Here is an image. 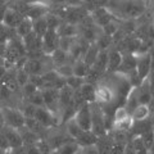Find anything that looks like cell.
<instances>
[{
    "label": "cell",
    "mask_w": 154,
    "mask_h": 154,
    "mask_svg": "<svg viewBox=\"0 0 154 154\" xmlns=\"http://www.w3.org/2000/svg\"><path fill=\"white\" fill-rule=\"evenodd\" d=\"M112 16L128 21L130 18L141 16L145 11V3L143 0H108L107 7Z\"/></svg>",
    "instance_id": "6da1fadb"
},
{
    "label": "cell",
    "mask_w": 154,
    "mask_h": 154,
    "mask_svg": "<svg viewBox=\"0 0 154 154\" xmlns=\"http://www.w3.org/2000/svg\"><path fill=\"white\" fill-rule=\"evenodd\" d=\"M0 112H2L3 121H4V125H5V126H9V127L16 128V130L25 127L26 117L21 110L12 109V108H2Z\"/></svg>",
    "instance_id": "7a4b0ae2"
},
{
    "label": "cell",
    "mask_w": 154,
    "mask_h": 154,
    "mask_svg": "<svg viewBox=\"0 0 154 154\" xmlns=\"http://www.w3.org/2000/svg\"><path fill=\"white\" fill-rule=\"evenodd\" d=\"M73 119H75V122L77 123V126H79L81 130H84V131H91V110H90V105L85 104L80 109H77Z\"/></svg>",
    "instance_id": "3957f363"
},
{
    "label": "cell",
    "mask_w": 154,
    "mask_h": 154,
    "mask_svg": "<svg viewBox=\"0 0 154 154\" xmlns=\"http://www.w3.org/2000/svg\"><path fill=\"white\" fill-rule=\"evenodd\" d=\"M42 40V53L48 55H51L57 49L59 44V36L55 30H48L45 35L41 37Z\"/></svg>",
    "instance_id": "277c9868"
},
{
    "label": "cell",
    "mask_w": 154,
    "mask_h": 154,
    "mask_svg": "<svg viewBox=\"0 0 154 154\" xmlns=\"http://www.w3.org/2000/svg\"><path fill=\"white\" fill-rule=\"evenodd\" d=\"M135 55V54H134ZM136 57V71L137 75L140 77V80L143 81L144 79L150 75L152 69V55L149 53H144V54L135 55Z\"/></svg>",
    "instance_id": "5b68a950"
},
{
    "label": "cell",
    "mask_w": 154,
    "mask_h": 154,
    "mask_svg": "<svg viewBox=\"0 0 154 154\" xmlns=\"http://www.w3.org/2000/svg\"><path fill=\"white\" fill-rule=\"evenodd\" d=\"M114 91L109 85L100 84L95 86V102L102 104H110L114 100Z\"/></svg>",
    "instance_id": "8992f818"
},
{
    "label": "cell",
    "mask_w": 154,
    "mask_h": 154,
    "mask_svg": "<svg viewBox=\"0 0 154 154\" xmlns=\"http://www.w3.org/2000/svg\"><path fill=\"white\" fill-rule=\"evenodd\" d=\"M91 18H93V21L96 26H100V27H104L107 26L109 22H112L113 19V16L112 13H110L109 11L105 7H98L91 11Z\"/></svg>",
    "instance_id": "52a82bcc"
},
{
    "label": "cell",
    "mask_w": 154,
    "mask_h": 154,
    "mask_svg": "<svg viewBox=\"0 0 154 154\" xmlns=\"http://www.w3.org/2000/svg\"><path fill=\"white\" fill-rule=\"evenodd\" d=\"M23 18L25 17H23L19 12H17L16 9L8 8L7 11H4V14H3V25H5L9 28L16 30L17 26L22 22Z\"/></svg>",
    "instance_id": "ba28073f"
},
{
    "label": "cell",
    "mask_w": 154,
    "mask_h": 154,
    "mask_svg": "<svg viewBox=\"0 0 154 154\" xmlns=\"http://www.w3.org/2000/svg\"><path fill=\"white\" fill-rule=\"evenodd\" d=\"M33 118H35L36 121L40 122L44 127H50V126L54 125V116H53V113L48 108L36 107Z\"/></svg>",
    "instance_id": "9c48e42d"
},
{
    "label": "cell",
    "mask_w": 154,
    "mask_h": 154,
    "mask_svg": "<svg viewBox=\"0 0 154 154\" xmlns=\"http://www.w3.org/2000/svg\"><path fill=\"white\" fill-rule=\"evenodd\" d=\"M0 130H2V131L4 132V135L7 136L11 149H14V148H18V146L23 145L22 137H21V135H19V132H18V130L12 128L9 126H5V125H4L3 127H0Z\"/></svg>",
    "instance_id": "30bf717a"
},
{
    "label": "cell",
    "mask_w": 154,
    "mask_h": 154,
    "mask_svg": "<svg viewBox=\"0 0 154 154\" xmlns=\"http://www.w3.org/2000/svg\"><path fill=\"white\" fill-rule=\"evenodd\" d=\"M135 68H136V57L132 53H125V54H122V60H121V64H119L118 72L127 75L128 72H131Z\"/></svg>",
    "instance_id": "8fae6325"
},
{
    "label": "cell",
    "mask_w": 154,
    "mask_h": 154,
    "mask_svg": "<svg viewBox=\"0 0 154 154\" xmlns=\"http://www.w3.org/2000/svg\"><path fill=\"white\" fill-rule=\"evenodd\" d=\"M55 31L59 37L73 38L79 35V27H77V25H72V23H67V22L63 23V25H59V27Z\"/></svg>",
    "instance_id": "7c38bea8"
},
{
    "label": "cell",
    "mask_w": 154,
    "mask_h": 154,
    "mask_svg": "<svg viewBox=\"0 0 154 154\" xmlns=\"http://www.w3.org/2000/svg\"><path fill=\"white\" fill-rule=\"evenodd\" d=\"M121 60H122V53L121 51H118V50L108 51V67H107V69L110 72H118Z\"/></svg>",
    "instance_id": "4fadbf2b"
},
{
    "label": "cell",
    "mask_w": 154,
    "mask_h": 154,
    "mask_svg": "<svg viewBox=\"0 0 154 154\" xmlns=\"http://www.w3.org/2000/svg\"><path fill=\"white\" fill-rule=\"evenodd\" d=\"M149 114H150L149 105L148 104H139L130 116H131V118L134 119V122H139V121H145V119H148Z\"/></svg>",
    "instance_id": "5bb4252c"
},
{
    "label": "cell",
    "mask_w": 154,
    "mask_h": 154,
    "mask_svg": "<svg viewBox=\"0 0 154 154\" xmlns=\"http://www.w3.org/2000/svg\"><path fill=\"white\" fill-rule=\"evenodd\" d=\"M18 132H19V135H21L22 141H23V145H25V146L35 145L36 141L38 140L37 134H36V132H33V131H31V130H28L26 126H25V127H22V128H19V130H18Z\"/></svg>",
    "instance_id": "9a60e30c"
},
{
    "label": "cell",
    "mask_w": 154,
    "mask_h": 154,
    "mask_svg": "<svg viewBox=\"0 0 154 154\" xmlns=\"http://www.w3.org/2000/svg\"><path fill=\"white\" fill-rule=\"evenodd\" d=\"M107 67H108V50H99L91 68L96 69L98 72H103L107 69Z\"/></svg>",
    "instance_id": "2e32d148"
},
{
    "label": "cell",
    "mask_w": 154,
    "mask_h": 154,
    "mask_svg": "<svg viewBox=\"0 0 154 154\" xmlns=\"http://www.w3.org/2000/svg\"><path fill=\"white\" fill-rule=\"evenodd\" d=\"M79 91H80L81 96L84 98L85 103L89 104V103L95 102V86H94V85L85 82V84L79 89Z\"/></svg>",
    "instance_id": "e0dca14e"
},
{
    "label": "cell",
    "mask_w": 154,
    "mask_h": 154,
    "mask_svg": "<svg viewBox=\"0 0 154 154\" xmlns=\"http://www.w3.org/2000/svg\"><path fill=\"white\" fill-rule=\"evenodd\" d=\"M59 91V103L63 105V107H68V105L72 104V99H73V94H75V90H72L68 86H63Z\"/></svg>",
    "instance_id": "ac0fdd59"
},
{
    "label": "cell",
    "mask_w": 154,
    "mask_h": 154,
    "mask_svg": "<svg viewBox=\"0 0 154 154\" xmlns=\"http://www.w3.org/2000/svg\"><path fill=\"white\" fill-rule=\"evenodd\" d=\"M31 31H32V19L27 18V17L23 18L22 22L19 23V25L17 26V28H16V33L21 37H25Z\"/></svg>",
    "instance_id": "d6986e66"
},
{
    "label": "cell",
    "mask_w": 154,
    "mask_h": 154,
    "mask_svg": "<svg viewBox=\"0 0 154 154\" xmlns=\"http://www.w3.org/2000/svg\"><path fill=\"white\" fill-rule=\"evenodd\" d=\"M134 125V119L131 118V116L128 117L121 119V121H114L112 122V127L114 128V131H122V132H126L127 130H130Z\"/></svg>",
    "instance_id": "ffe728a7"
},
{
    "label": "cell",
    "mask_w": 154,
    "mask_h": 154,
    "mask_svg": "<svg viewBox=\"0 0 154 154\" xmlns=\"http://www.w3.org/2000/svg\"><path fill=\"white\" fill-rule=\"evenodd\" d=\"M90 68H91V67H89L82 59L76 60L75 66H72V69H73V76L81 77V79H85Z\"/></svg>",
    "instance_id": "44dd1931"
},
{
    "label": "cell",
    "mask_w": 154,
    "mask_h": 154,
    "mask_svg": "<svg viewBox=\"0 0 154 154\" xmlns=\"http://www.w3.org/2000/svg\"><path fill=\"white\" fill-rule=\"evenodd\" d=\"M32 31L35 32L38 37H42L45 35V32L48 31V26H46V22H45L44 17L32 21Z\"/></svg>",
    "instance_id": "7402d4cb"
},
{
    "label": "cell",
    "mask_w": 154,
    "mask_h": 154,
    "mask_svg": "<svg viewBox=\"0 0 154 154\" xmlns=\"http://www.w3.org/2000/svg\"><path fill=\"white\" fill-rule=\"evenodd\" d=\"M134 128V132L136 136H141L143 134H145L146 131H149V130H152V123L148 121V119H145V121H139V122H134L132 127Z\"/></svg>",
    "instance_id": "603a6c76"
},
{
    "label": "cell",
    "mask_w": 154,
    "mask_h": 154,
    "mask_svg": "<svg viewBox=\"0 0 154 154\" xmlns=\"http://www.w3.org/2000/svg\"><path fill=\"white\" fill-rule=\"evenodd\" d=\"M80 144H77L76 141H69L64 144V145L59 146L58 149H55L57 154H76L77 150L80 149Z\"/></svg>",
    "instance_id": "cb8c5ba5"
},
{
    "label": "cell",
    "mask_w": 154,
    "mask_h": 154,
    "mask_svg": "<svg viewBox=\"0 0 154 154\" xmlns=\"http://www.w3.org/2000/svg\"><path fill=\"white\" fill-rule=\"evenodd\" d=\"M67 57H68V53H66L60 49H57L53 54L50 55V59L51 62L54 63L57 67L59 66H63V64H67Z\"/></svg>",
    "instance_id": "d4e9b609"
},
{
    "label": "cell",
    "mask_w": 154,
    "mask_h": 154,
    "mask_svg": "<svg viewBox=\"0 0 154 154\" xmlns=\"http://www.w3.org/2000/svg\"><path fill=\"white\" fill-rule=\"evenodd\" d=\"M85 84V80L81 79V77H77V76H69L66 79V85L68 86V88H71L72 90H79L81 86H82Z\"/></svg>",
    "instance_id": "484cf974"
},
{
    "label": "cell",
    "mask_w": 154,
    "mask_h": 154,
    "mask_svg": "<svg viewBox=\"0 0 154 154\" xmlns=\"http://www.w3.org/2000/svg\"><path fill=\"white\" fill-rule=\"evenodd\" d=\"M45 18V22H46V26H48V30H57L60 25V21H59V17L55 16L53 13H48L44 16Z\"/></svg>",
    "instance_id": "4316f807"
},
{
    "label": "cell",
    "mask_w": 154,
    "mask_h": 154,
    "mask_svg": "<svg viewBox=\"0 0 154 154\" xmlns=\"http://www.w3.org/2000/svg\"><path fill=\"white\" fill-rule=\"evenodd\" d=\"M12 30H13V28H9L5 25L0 23V44H7L11 38H13L11 36Z\"/></svg>",
    "instance_id": "83f0119b"
},
{
    "label": "cell",
    "mask_w": 154,
    "mask_h": 154,
    "mask_svg": "<svg viewBox=\"0 0 154 154\" xmlns=\"http://www.w3.org/2000/svg\"><path fill=\"white\" fill-rule=\"evenodd\" d=\"M35 148L37 149L38 154H49L51 152V148L49 145V143H48L46 140H44V139H38V140L36 141V144H35Z\"/></svg>",
    "instance_id": "f1b7e54d"
},
{
    "label": "cell",
    "mask_w": 154,
    "mask_h": 154,
    "mask_svg": "<svg viewBox=\"0 0 154 154\" xmlns=\"http://www.w3.org/2000/svg\"><path fill=\"white\" fill-rule=\"evenodd\" d=\"M28 100H30L31 105H33V107H42L44 105V99H42L40 90H37L36 93H33L32 95L28 96Z\"/></svg>",
    "instance_id": "f546056e"
},
{
    "label": "cell",
    "mask_w": 154,
    "mask_h": 154,
    "mask_svg": "<svg viewBox=\"0 0 154 154\" xmlns=\"http://www.w3.org/2000/svg\"><path fill=\"white\" fill-rule=\"evenodd\" d=\"M140 137H141V140L144 143V145H145V148L149 149L152 146V144L154 143V131H153V128L149 130V131H146L145 134H143Z\"/></svg>",
    "instance_id": "4dcf8cb0"
},
{
    "label": "cell",
    "mask_w": 154,
    "mask_h": 154,
    "mask_svg": "<svg viewBox=\"0 0 154 154\" xmlns=\"http://www.w3.org/2000/svg\"><path fill=\"white\" fill-rule=\"evenodd\" d=\"M125 148H126V144L112 141L110 143V154H123Z\"/></svg>",
    "instance_id": "1f68e13d"
},
{
    "label": "cell",
    "mask_w": 154,
    "mask_h": 154,
    "mask_svg": "<svg viewBox=\"0 0 154 154\" xmlns=\"http://www.w3.org/2000/svg\"><path fill=\"white\" fill-rule=\"evenodd\" d=\"M28 76L27 73L23 69H19L18 72H17V75H16V81L18 82V85H21V86H23V85H26L27 82H28Z\"/></svg>",
    "instance_id": "d6a6232c"
},
{
    "label": "cell",
    "mask_w": 154,
    "mask_h": 154,
    "mask_svg": "<svg viewBox=\"0 0 154 154\" xmlns=\"http://www.w3.org/2000/svg\"><path fill=\"white\" fill-rule=\"evenodd\" d=\"M76 154H99V152L95 145H88V146H80Z\"/></svg>",
    "instance_id": "836d02e7"
},
{
    "label": "cell",
    "mask_w": 154,
    "mask_h": 154,
    "mask_svg": "<svg viewBox=\"0 0 154 154\" xmlns=\"http://www.w3.org/2000/svg\"><path fill=\"white\" fill-rule=\"evenodd\" d=\"M0 149L3 152H8L11 150V146H9V143H8V139L7 136L4 135V132L0 130Z\"/></svg>",
    "instance_id": "e575fe53"
},
{
    "label": "cell",
    "mask_w": 154,
    "mask_h": 154,
    "mask_svg": "<svg viewBox=\"0 0 154 154\" xmlns=\"http://www.w3.org/2000/svg\"><path fill=\"white\" fill-rule=\"evenodd\" d=\"M38 89L36 88L35 85H32L31 82H27L26 85H23V91H25V94L27 95V96H30V95H32L33 93H36Z\"/></svg>",
    "instance_id": "d590c367"
},
{
    "label": "cell",
    "mask_w": 154,
    "mask_h": 154,
    "mask_svg": "<svg viewBox=\"0 0 154 154\" xmlns=\"http://www.w3.org/2000/svg\"><path fill=\"white\" fill-rule=\"evenodd\" d=\"M9 153H11V154H27V148H26L25 145H22V146L11 149V150H9Z\"/></svg>",
    "instance_id": "8d00e7d4"
},
{
    "label": "cell",
    "mask_w": 154,
    "mask_h": 154,
    "mask_svg": "<svg viewBox=\"0 0 154 154\" xmlns=\"http://www.w3.org/2000/svg\"><path fill=\"white\" fill-rule=\"evenodd\" d=\"M123 154H136V152L134 150V148L131 145V141L126 144V148H125V153Z\"/></svg>",
    "instance_id": "74e56055"
},
{
    "label": "cell",
    "mask_w": 154,
    "mask_h": 154,
    "mask_svg": "<svg viewBox=\"0 0 154 154\" xmlns=\"http://www.w3.org/2000/svg\"><path fill=\"white\" fill-rule=\"evenodd\" d=\"M27 148V154H38L37 149L35 148V145H31V146H26Z\"/></svg>",
    "instance_id": "f35d334b"
},
{
    "label": "cell",
    "mask_w": 154,
    "mask_h": 154,
    "mask_svg": "<svg viewBox=\"0 0 154 154\" xmlns=\"http://www.w3.org/2000/svg\"><path fill=\"white\" fill-rule=\"evenodd\" d=\"M5 73H7V69H5V67H4V66H0V80L3 79V77H4V75H5Z\"/></svg>",
    "instance_id": "ab89813d"
},
{
    "label": "cell",
    "mask_w": 154,
    "mask_h": 154,
    "mask_svg": "<svg viewBox=\"0 0 154 154\" xmlns=\"http://www.w3.org/2000/svg\"><path fill=\"white\" fill-rule=\"evenodd\" d=\"M49 154H57V152H55V150H51Z\"/></svg>",
    "instance_id": "60d3db41"
},
{
    "label": "cell",
    "mask_w": 154,
    "mask_h": 154,
    "mask_svg": "<svg viewBox=\"0 0 154 154\" xmlns=\"http://www.w3.org/2000/svg\"><path fill=\"white\" fill-rule=\"evenodd\" d=\"M3 88V84H2V80H0V89Z\"/></svg>",
    "instance_id": "b9f144b4"
},
{
    "label": "cell",
    "mask_w": 154,
    "mask_h": 154,
    "mask_svg": "<svg viewBox=\"0 0 154 154\" xmlns=\"http://www.w3.org/2000/svg\"><path fill=\"white\" fill-rule=\"evenodd\" d=\"M3 154H11V153H9V150H8V152H4Z\"/></svg>",
    "instance_id": "7bdbcfd3"
},
{
    "label": "cell",
    "mask_w": 154,
    "mask_h": 154,
    "mask_svg": "<svg viewBox=\"0 0 154 154\" xmlns=\"http://www.w3.org/2000/svg\"><path fill=\"white\" fill-rule=\"evenodd\" d=\"M3 153H4V152H3V150H2V149H0V154H3Z\"/></svg>",
    "instance_id": "ee69618b"
}]
</instances>
